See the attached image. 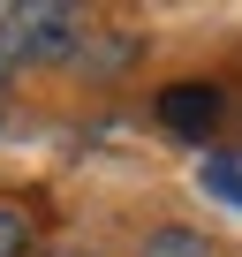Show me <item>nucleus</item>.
<instances>
[{"instance_id": "obj_5", "label": "nucleus", "mask_w": 242, "mask_h": 257, "mask_svg": "<svg viewBox=\"0 0 242 257\" xmlns=\"http://www.w3.org/2000/svg\"><path fill=\"white\" fill-rule=\"evenodd\" d=\"M204 189H212V197H227V204H242V174H234L227 159H204Z\"/></svg>"}, {"instance_id": "obj_1", "label": "nucleus", "mask_w": 242, "mask_h": 257, "mask_svg": "<svg viewBox=\"0 0 242 257\" xmlns=\"http://www.w3.org/2000/svg\"><path fill=\"white\" fill-rule=\"evenodd\" d=\"M0 46H8L16 61H68V53H83V23H76V8H61V0H31V8L0 16Z\"/></svg>"}, {"instance_id": "obj_6", "label": "nucleus", "mask_w": 242, "mask_h": 257, "mask_svg": "<svg viewBox=\"0 0 242 257\" xmlns=\"http://www.w3.org/2000/svg\"><path fill=\"white\" fill-rule=\"evenodd\" d=\"M8 76H16V53H8V46H0V83H8Z\"/></svg>"}, {"instance_id": "obj_4", "label": "nucleus", "mask_w": 242, "mask_h": 257, "mask_svg": "<svg viewBox=\"0 0 242 257\" xmlns=\"http://www.w3.org/2000/svg\"><path fill=\"white\" fill-rule=\"evenodd\" d=\"M31 249V227H23V212L16 204H0V257H23Z\"/></svg>"}, {"instance_id": "obj_3", "label": "nucleus", "mask_w": 242, "mask_h": 257, "mask_svg": "<svg viewBox=\"0 0 242 257\" xmlns=\"http://www.w3.org/2000/svg\"><path fill=\"white\" fill-rule=\"evenodd\" d=\"M144 257H212V242L197 227H152L144 234Z\"/></svg>"}, {"instance_id": "obj_2", "label": "nucleus", "mask_w": 242, "mask_h": 257, "mask_svg": "<svg viewBox=\"0 0 242 257\" xmlns=\"http://www.w3.org/2000/svg\"><path fill=\"white\" fill-rule=\"evenodd\" d=\"M159 121L174 128V137H204V128L219 121V91L212 83H167L159 91Z\"/></svg>"}]
</instances>
